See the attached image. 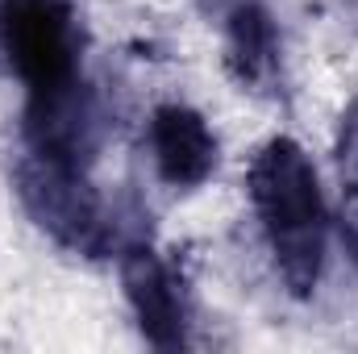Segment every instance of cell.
<instances>
[{
  "mask_svg": "<svg viewBox=\"0 0 358 354\" xmlns=\"http://www.w3.org/2000/svg\"><path fill=\"white\" fill-rule=\"evenodd\" d=\"M246 187L275 255L279 279L287 283L292 296H308L325 267V229H329L313 159L304 155L300 142L271 138L250 159Z\"/></svg>",
  "mask_w": 358,
  "mask_h": 354,
  "instance_id": "6da1fadb",
  "label": "cell"
},
{
  "mask_svg": "<svg viewBox=\"0 0 358 354\" xmlns=\"http://www.w3.org/2000/svg\"><path fill=\"white\" fill-rule=\"evenodd\" d=\"M13 179H17V196H21L29 221L46 238H55L59 246H67L76 255H104L108 217H104L100 196L92 192L84 167L25 150Z\"/></svg>",
  "mask_w": 358,
  "mask_h": 354,
  "instance_id": "7a4b0ae2",
  "label": "cell"
},
{
  "mask_svg": "<svg viewBox=\"0 0 358 354\" xmlns=\"http://www.w3.org/2000/svg\"><path fill=\"white\" fill-rule=\"evenodd\" d=\"M0 67L25 92H42L80 76V29L63 0L0 4Z\"/></svg>",
  "mask_w": 358,
  "mask_h": 354,
  "instance_id": "3957f363",
  "label": "cell"
},
{
  "mask_svg": "<svg viewBox=\"0 0 358 354\" xmlns=\"http://www.w3.org/2000/svg\"><path fill=\"white\" fill-rule=\"evenodd\" d=\"M104 142V117L92 88L76 76L67 84L29 92L25 104V150H38L46 159L84 167L96 159Z\"/></svg>",
  "mask_w": 358,
  "mask_h": 354,
  "instance_id": "277c9868",
  "label": "cell"
},
{
  "mask_svg": "<svg viewBox=\"0 0 358 354\" xmlns=\"http://www.w3.org/2000/svg\"><path fill=\"white\" fill-rule=\"evenodd\" d=\"M121 288L134 309L142 338L155 351H183L187 346V309L183 288L167 259L150 246H129L121 255Z\"/></svg>",
  "mask_w": 358,
  "mask_h": 354,
  "instance_id": "5b68a950",
  "label": "cell"
},
{
  "mask_svg": "<svg viewBox=\"0 0 358 354\" xmlns=\"http://www.w3.org/2000/svg\"><path fill=\"white\" fill-rule=\"evenodd\" d=\"M146 142L159 179L171 187H200L217 171V134L187 104H159L150 113Z\"/></svg>",
  "mask_w": 358,
  "mask_h": 354,
  "instance_id": "8992f818",
  "label": "cell"
},
{
  "mask_svg": "<svg viewBox=\"0 0 358 354\" xmlns=\"http://www.w3.org/2000/svg\"><path fill=\"white\" fill-rule=\"evenodd\" d=\"M225 63L242 88L263 92L279 76V29L259 0H238L225 13Z\"/></svg>",
  "mask_w": 358,
  "mask_h": 354,
  "instance_id": "52a82bcc",
  "label": "cell"
},
{
  "mask_svg": "<svg viewBox=\"0 0 358 354\" xmlns=\"http://www.w3.org/2000/svg\"><path fill=\"white\" fill-rule=\"evenodd\" d=\"M334 159L342 171V187H358V100L342 113V125L334 138Z\"/></svg>",
  "mask_w": 358,
  "mask_h": 354,
  "instance_id": "ba28073f",
  "label": "cell"
},
{
  "mask_svg": "<svg viewBox=\"0 0 358 354\" xmlns=\"http://www.w3.org/2000/svg\"><path fill=\"white\" fill-rule=\"evenodd\" d=\"M338 234L358 271V187H342V213H338Z\"/></svg>",
  "mask_w": 358,
  "mask_h": 354,
  "instance_id": "9c48e42d",
  "label": "cell"
}]
</instances>
